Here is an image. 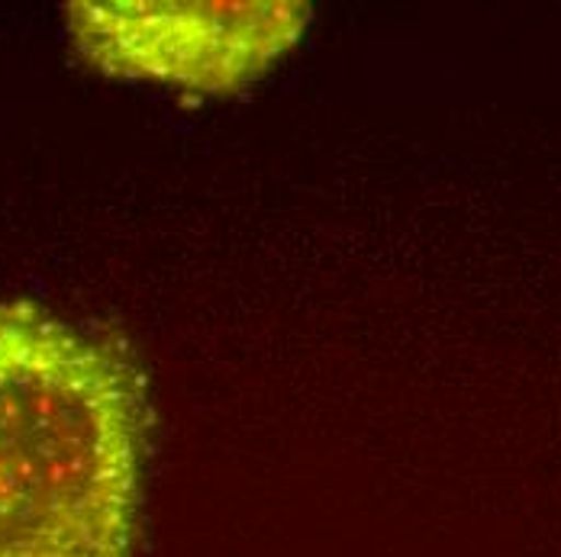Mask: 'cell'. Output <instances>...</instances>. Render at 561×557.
Masks as SVG:
<instances>
[{
  "mask_svg": "<svg viewBox=\"0 0 561 557\" xmlns=\"http://www.w3.org/2000/svg\"><path fill=\"white\" fill-rule=\"evenodd\" d=\"M313 10L300 0H71L75 53L111 78L204 97L239 94L287 56Z\"/></svg>",
  "mask_w": 561,
  "mask_h": 557,
  "instance_id": "cell-2",
  "label": "cell"
},
{
  "mask_svg": "<svg viewBox=\"0 0 561 557\" xmlns=\"http://www.w3.org/2000/svg\"><path fill=\"white\" fill-rule=\"evenodd\" d=\"M149 451L133 345L0 303V557H136Z\"/></svg>",
  "mask_w": 561,
  "mask_h": 557,
  "instance_id": "cell-1",
  "label": "cell"
}]
</instances>
